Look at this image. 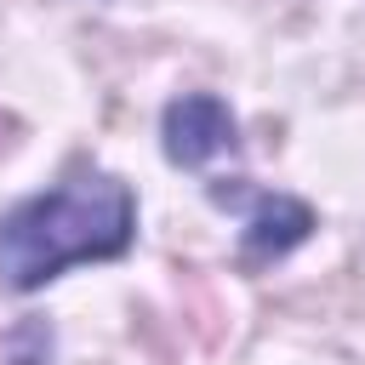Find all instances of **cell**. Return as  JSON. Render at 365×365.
I'll use <instances>...</instances> for the list:
<instances>
[{
    "label": "cell",
    "mask_w": 365,
    "mask_h": 365,
    "mask_svg": "<svg viewBox=\"0 0 365 365\" xmlns=\"http://www.w3.org/2000/svg\"><path fill=\"white\" fill-rule=\"evenodd\" d=\"M137 234V200L114 171L80 165L57 188L0 217V285L40 291L74 262L120 257Z\"/></svg>",
    "instance_id": "cell-1"
},
{
    "label": "cell",
    "mask_w": 365,
    "mask_h": 365,
    "mask_svg": "<svg viewBox=\"0 0 365 365\" xmlns=\"http://www.w3.org/2000/svg\"><path fill=\"white\" fill-rule=\"evenodd\" d=\"M160 137H165V160H171V165L200 171L205 160H217V154L234 148V114H228L222 97H211V91H188V97L165 103Z\"/></svg>",
    "instance_id": "cell-2"
},
{
    "label": "cell",
    "mask_w": 365,
    "mask_h": 365,
    "mask_svg": "<svg viewBox=\"0 0 365 365\" xmlns=\"http://www.w3.org/2000/svg\"><path fill=\"white\" fill-rule=\"evenodd\" d=\"M314 228V211L291 194H262L251 205V222H245V262H268V257H285L291 245H302Z\"/></svg>",
    "instance_id": "cell-3"
}]
</instances>
